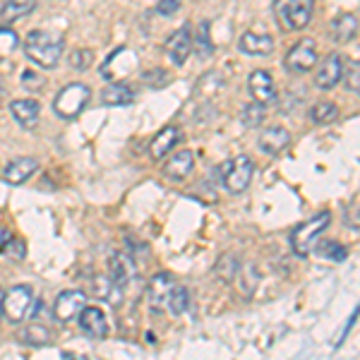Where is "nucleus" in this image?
<instances>
[{"label": "nucleus", "instance_id": "f257e3e1", "mask_svg": "<svg viewBox=\"0 0 360 360\" xmlns=\"http://www.w3.org/2000/svg\"><path fill=\"white\" fill-rule=\"evenodd\" d=\"M63 46L65 39L56 32H32L25 39V53L32 63H37L39 68H56L58 60L63 56Z\"/></svg>", "mask_w": 360, "mask_h": 360}, {"label": "nucleus", "instance_id": "f03ea898", "mask_svg": "<svg viewBox=\"0 0 360 360\" xmlns=\"http://www.w3.org/2000/svg\"><path fill=\"white\" fill-rule=\"evenodd\" d=\"M329 224H332V214L329 212H319L317 217L307 219L305 224H298L291 233V250L298 257H307L315 250L319 236L329 229Z\"/></svg>", "mask_w": 360, "mask_h": 360}, {"label": "nucleus", "instance_id": "7ed1b4c3", "mask_svg": "<svg viewBox=\"0 0 360 360\" xmlns=\"http://www.w3.org/2000/svg\"><path fill=\"white\" fill-rule=\"evenodd\" d=\"M315 13V0H274V15L281 29L300 32L310 25Z\"/></svg>", "mask_w": 360, "mask_h": 360}, {"label": "nucleus", "instance_id": "20e7f679", "mask_svg": "<svg viewBox=\"0 0 360 360\" xmlns=\"http://www.w3.org/2000/svg\"><path fill=\"white\" fill-rule=\"evenodd\" d=\"M89 96H91L89 86L82 84V82H72V84L63 86V89L58 91V96L53 101V111L60 115V118L72 120L86 108Z\"/></svg>", "mask_w": 360, "mask_h": 360}, {"label": "nucleus", "instance_id": "39448f33", "mask_svg": "<svg viewBox=\"0 0 360 360\" xmlns=\"http://www.w3.org/2000/svg\"><path fill=\"white\" fill-rule=\"evenodd\" d=\"M252 176H255V164L252 159L245 154L236 156V159H231L229 164L224 166V188L229 190V193H245L250 188V183H252Z\"/></svg>", "mask_w": 360, "mask_h": 360}, {"label": "nucleus", "instance_id": "423d86ee", "mask_svg": "<svg viewBox=\"0 0 360 360\" xmlns=\"http://www.w3.org/2000/svg\"><path fill=\"white\" fill-rule=\"evenodd\" d=\"M32 305H34V291L32 286H25V283L13 286L3 295V315L15 324L25 322L29 312H32Z\"/></svg>", "mask_w": 360, "mask_h": 360}, {"label": "nucleus", "instance_id": "0eeeda50", "mask_svg": "<svg viewBox=\"0 0 360 360\" xmlns=\"http://www.w3.org/2000/svg\"><path fill=\"white\" fill-rule=\"evenodd\" d=\"M176 278L171 274H166V271H161V274H154L149 278L147 283V300H149V307L156 312H164L168 307V300H171L173 291H176Z\"/></svg>", "mask_w": 360, "mask_h": 360}, {"label": "nucleus", "instance_id": "6e6552de", "mask_svg": "<svg viewBox=\"0 0 360 360\" xmlns=\"http://www.w3.org/2000/svg\"><path fill=\"white\" fill-rule=\"evenodd\" d=\"M315 65H317V44L312 41V39H300V41L286 53V70L288 72L303 75Z\"/></svg>", "mask_w": 360, "mask_h": 360}, {"label": "nucleus", "instance_id": "1a4fd4ad", "mask_svg": "<svg viewBox=\"0 0 360 360\" xmlns=\"http://www.w3.org/2000/svg\"><path fill=\"white\" fill-rule=\"evenodd\" d=\"M108 276L120 288H127L132 281H137V264L130 252H113L108 257Z\"/></svg>", "mask_w": 360, "mask_h": 360}, {"label": "nucleus", "instance_id": "9d476101", "mask_svg": "<svg viewBox=\"0 0 360 360\" xmlns=\"http://www.w3.org/2000/svg\"><path fill=\"white\" fill-rule=\"evenodd\" d=\"M84 307H86V295L82 291H63L56 298L53 315L58 322H72V319L79 317V312Z\"/></svg>", "mask_w": 360, "mask_h": 360}, {"label": "nucleus", "instance_id": "9b49d317", "mask_svg": "<svg viewBox=\"0 0 360 360\" xmlns=\"http://www.w3.org/2000/svg\"><path fill=\"white\" fill-rule=\"evenodd\" d=\"M341 75H344V56L329 53L315 72L317 89H334L341 82Z\"/></svg>", "mask_w": 360, "mask_h": 360}, {"label": "nucleus", "instance_id": "f8f14e48", "mask_svg": "<svg viewBox=\"0 0 360 360\" xmlns=\"http://www.w3.org/2000/svg\"><path fill=\"white\" fill-rule=\"evenodd\" d=\"M248 91L250 96L255 98L257 103H274L276 101V84H274V77L264 70H255L252 75L248 77Z\"/></svg>", "mask_w": 360, "mask_h": 360}, {"label": "nucleus", "instance_id": "ddd939ff", "mask_svg": "<svg viewBox=\"0 0 360 360\" xmlns=\"http://www.w3.org/2000/svg\"><path fill=\"white\" fill-rule=\"evenodd\" d=\"M166 53L173 65H183L188 60V56L193 53V32H190L188 25L173 32V37L166 41Z\"/></svg>", "mask_w": 360, "mask_h": 360}, {"label": "nucleus", "instance_id": "4468645a", "mask_svg": "<svg viewBox=\"0 0 360 360\" xmlns=\"http://www.w3.org/2000/svg\"><path fill=\"white\" fill-rule=\"evenodd\" d=\"M10 113L25 130H32L41 118V103L34 101V98H17V101L10 103Z\"/></svg>", "mask_w": 360, "mask_h": 360}, {"label": "nucleus", "instance_id": "2eb2a0df", "mask_svg": "<svg viewBox=\"0 0 360 360\" xmlns=\"http://www.w3.org/2000/svg\"><path fill=\"white\" fill-rule=\"evenodd\" d=\"M77 322H79V327H82V332L94 336V339H103V336L108 334V319L94 305H86L84 310L79 312Z\"/></svg>", "mask_w": 360, "mask_h": 360}, {"label": "nucleus", "instance_id": "dca6fc26", "mask_svg": "<svg viewBox=\"0 0 360 360\" xmlns=\"http://www.w3.org/2000/svg\"><path fill=\"white\" fill-rule=\"evenodd\" d=\"M193 171H195V154L190 152V149H183V152L173 154L171 159L166 161V166H164L166 178L176 180V183L188 180Z\"/></svg>", "mask_w": 360, "mask_h": 360}, {"label": "nucleus", "instance_id": "f3484780", "mask_svg": "<svg viewBox=\"0 0 360 360\" xmlns=\"http://www.w3.org/2000/svg\"><path fill=\"white\" fill-rule=\"evenodd\" d=\"M37 171H39V161L32 159V156H22V159H15L5 166L3 178L13 185H20V183H25V180L32 178Z\"/></svg>", "mask_w": 360, "mask_h": 360}, {"label": "nucleus", "instance_id": "a211bd4d", "mask_svg": "<svg viewBox=\"0 0 360 360\" xmlns=\"http://www.w3.org/2000/svg\"><path fill=\"white\" fill-rule=\"evenodd\" d=\"M288 142H291L288 130H283V127H266L257 139V147L262 149L264 154L276 156L278 152H283V149L288 147Z\"/></svg>", "mask_w": 360, "mask_h": 360}, {"label": "nucleus", "instance_id": "6ab92c4d", "mask_svg": "<svg viewBox=\"0 0 360 360\" xmlns=\"http://www.w3.org/2000/svg\"><path fill=\"white\" fill-rule=\"evenodd\" d=\"M238 49L248 56H269L274 51V39L269 34H257V32H245L240 37Z\"/></svg>", "mask_w": 360, "mask_h": 360}, {"label": "nucleus", "instance_id": "aec40b11", "mask_svg": "<svg viewBox=\"0 0 360 360\" xmlns=\"http://www.w3.org/2000/svg\"><path fill=\"white\" fill-rule=\"evenodd\" d=\"M329 32H332V39L336 44L353 41L358 34V17L351 13H341L332 25H329Z\"/></svg>", "mask_w": 360, "mask_h": 360}, {"label": "nucleus", "instance_id": "412c9836", "mask_svg": "<svg viewBox=\"0 0 360 360\" xmlns=\"http://www.w3.org/2000/svg\"><path fill=\"white\" fill-rule=\"evenodd\" d=\"M178 139H180V130L176 125L161 127V130L156 132V137L152 139V147H149V152H152L154 159H164V156L178 144Z\"/></svg>", "mask_w": 360, "mask_h": 360}, {"label": "nucleus", "instance_id": "4be33fe9", "mask_svg": "<svg viewBox=\"0 0 360 360\" xmlns=\"http://www.w3.org/2000/svg\"><path fill=\"white\" fill-rule=\"evenodd\" d=\"M101 101L106 106H130L135 101V91L125 82H111L101 91Z\"/></svg>", "mask_w": 360, "mask_h": 360}, {"label": "nucleus", "instance_id": "5701e85b", "mask_svg": "<svg viewBox=\"0 0 360 360\" xmlns=\"http://www.w3.org/2000/svg\"><path fill=\"white\" fill-rule=\"evenodd\" d=\"M91 288H94L96 298L108 300L113 307L123 305V291H125V288H120L118 283H113L111 276H96L94 283H91Z\"/></svg>", "mask_w": 360, "mask_h": 360}, {"label": "nucleus", "instance_id": "b1692460", "mask_svg": "<svg viewBox=\"0 0 360 360\" xmlns=\"http://www.w3.org/2000/svg\"><path fill=\"white\" fill-rule=\"evenodd\" d=\"M34 8H37V0H5L3 8H0V22L10 25V22L34 13Z\"/></svg>", "mask_w": 360, "mask_h": 360}, {"label": "nucleus", "instance_id": "393cba45", "mask_svg": "<svg viewBox=\"0 0 360 360\" xmlns=\"http://www.w3.org/2000/svg\"><path fill=\"white\" fill-rule=\"evenodd\" d=\"M17 339H20L22 344H27V346H49L51 344V332H49V327L34 322V324L22 327L20 334H17Z\"/></svg>", "mask_w": 360, "mask_h": 360}, {"label": "nucleus", "instance_id": "a878e982", "mask_svg": "<svg viewBox=\"0 0 360 360\" xmlns=\"http://www.w3.org/2000/svg\"><path fill=\"white\" fill-rule=\"evenodd\" d=\"M193 49L200 58H209L214 53V44H212V37H209V22H202V25L197 27V32L193 37Z\"/></svg>", "mask_w": 360, "mask_h": 360}, {"label": "nucleus", "instance_id": "bb28decb", "mask_svg": "<svg viewBox=\"0 0 360 360\" xmlns=\"http://www.w3.org/2000/svg\"><path fill=\"white\" fill-rule=\"evenodd\" d=\"M336 115H339V106H336L334 101H317L315 106L310 108V118H312V123H317V125L332 123V120H336Z\"/></svg>", "mask_w": 360, "mask_h": 360}, {"label": "nucleus", "instance_id": "cd10ccee", "mask_svg": "<svg viewBox=\"0 0 360 360\" xmlns=\"http://www.w3.org/2000/svg\"><path fill=\"white\" fill-rule=\"evenodd\" d=\"M264 115H266V106H262V103L257 101L245 103V108L240 111V123L245 127H259L264 123Z\"/></svg>", "mask_w": 360, "mask_h": 360}, {"label": "nucleus", "instance_id": "c85d7f7f", "mask_svg": "<svg viewBox=\"0 0 360 360\" xmlns=\"http://www.w3.org/2000/svg\"><path fill=\"white\" fill-rule=\"evenodd\" d=\"M317 255L319 257H324V259H332V262H344V259L348 257V250L341 245L339 240H322L317 245Z\"/></svg>", "mask_w": 360, "mask_h": 360}, {"label": "nucleus", "instance_id": "c756f323", "mask_svg": "<svg viewBox=\"0 0 360 360\" xmlns=\"http://www.w3.org/2000/svg\"><path fill=\"white\" fill-rule=\"evenodd\" d=\"M341 82L348 91L360 94V63L358 60H344V75H341Z\"/></svg>", "mask_w": 360, "mask_h": 360}, {"label": "nucleus", "instance_id": "7c9ffc66", "mask_svg": "<svg viewBox=\"0 0 360 360\" xmlns=\"http://www.w3.org/2000/svg\"><path fill=\"white\" fill-rule=\"evenodd\" d=\"M188 305H190V291L178 283L176 291L171 295V300H168L166 312H171V315H183V312L188 310Z\"/></svg>", "mask_w": 360, "mask_h": 360}, {"label": "nucleus", "instance_id": "2f4dec72", "mask_svg": "<svg viewBox=\"0 0 360 360\" xmlns=\"http://www.w3.org/2000/svg\"><path fill=\"white\" fill-rule=\"evenodd\" d=\"M238 271H240V264L233 255H221V259L217 262V274L224 278V281H236Z\"/></svg>", "mask_w": 360, "mask_h": 360}, {"label": "nucleus", "instance_id": "473e14b6", "mask_svg": "<svg viewBox=\"0 0 360 360\" xmlns=\"http://www.w3.org/2000/svg\"><path fill=\"white\" fill-rule=\"evenodd\" d=\"M236 278H240L243 293L250 295V293H255V288H257L259 274H257V269H255V264H248V266H243V269L238 271Z\"/></svg>", "mask_w": 360, "mask_h": 360}, {"label": "nucleus", "instance_id": "72a5a7b5", "mask_svg": "<svg viewBox=\"0 0 360 360\" xmlns=\"http://www.w3.org/2000/svg\"><path fill=\"white\" fill-rule=\"evenodd\" d=\"M17 46H20V37L10 27H0V58L15 53Z\"/></svg>", "mask_w": 360, "mask_h": 360}, {"label": "nucleus", "instance_id": "f704fd0d", "mask_svg": "<svg viewBox=\"0 0 360 360\" xmlns=\"http://www.w3.org/2000/svg\"><path fill=\"white\" fill-rule=\"evenodd\" d=\"M89 65H94V53L89 49H75L70 53V68L72 70L84 72V70H89Z\"/></svg>", "mask_w": 360, "mask_h": 360}, {"label": "nucleus", "instance_id": "c9c22d12", "mask_svg": "<svg viewBox=\"0 0 360 360\" xmlns=\"http://www.w3.org/2000/svg\"><path fill=\"white\" fill-rule=\"evenodd\" d=\"M142 79L149 86H156V89H161V86L168 84V72H166V70H147V72L142 75Z\"/></svg>", "mask_w": 360, "mask_h": 360}, {"label": "nucleus", "instance_id": "e433bc0d", "mask_svg": "<svg viewBox=\"0 0 360 360\" xmlns=\"http://www.w3.org/2000/svg\"><path fill=\"white\" fill-rule=\"evenodd\" d=\"M3 252L8 255L10 259H25V255H27V245L20 240V238H13V240H10L8 245H5Z\"/></svg>", "mask_w": 360, "mask_h": 360}, {"label": "nucleus", "instance_id": "4c0bfd02", "mask_svg": "<svg viewBox=\"0 0 360 360\" xmlns=\"http://www.w3.org/2000/svg\"><path fill=\"white\" fill-rule=\"evenodd\" d=\"M180 3H183V0H156V13L164 17L176 15L180 10Z\"/></svg>", "mask_w": 360, "mask_h": 360}, {"label": "nucleus", "instance_id": "58836bf2", "mask_svg": "<svg viewBox=\"0 0 360 360\" xmlns=\"http://www.w3.org/2000/svg\"><path fill=\"white\" fill-rule=\"evenodd\" d=\"M22 82H25L27 89H32V91H39L44 86V79L39 77V75L34 72V70H27V72L22 75Z\"/></svg>", "mask_w": 360, "mask_h": 360}, {"label": "nucleus", "instance_id": "ea45409f", "mask_svg": "<svg viewBox=\"0 0 360 360\" xmlns=\"http://www.w3.org/2000/svg\"><path fill=\"white\" fill-rule=\"evenodd\" d=\"M344 221L348 226H353V229H360V207H348Z\"/></svg>", "mask_w": 360, "mask_h": 360}, {"label": "nucleus", "instance_id": "a19ab883", "mask_svg": "<svg viewBox=\"0 0 360 360\" xmlns=\"http://www.w3.org/2000/svg\"><path fill=\"white\" fill-rule=\"evenodd\" d=\"M10 240H13V231H10L8 226H0V252H3Z\"/></svg>", "mask_w": 360, "mask_h": 360}, {"label": "nucleus", "instance_id": "79ce46f5", "mask_svg": "<svg viewBox=\"0 0 360 360\" xmlns=\"http://www.w3.org/2000/svg\"><path fill=\"white\" fill-rule=\"evenodd\" d=\"M358 315H360V305L356 307V312H353V315H351V319H348V324L344 327V332H341V339H346V334L351 332V327H353V322H356V319H358Z\"/></svg>", "mask_w": 360, "mask_h": 360}, {"label": "nucleus", "instance_id": "37998d69", "mask_svg": "<svg viewBox=\"0 0 360 360\" xmlns=\"http://www.w3.org/2000/svg\"><path fill=\"white\" fill-rule=\"evenodd\" d=\"M3 295H5V293L0 291V317H3Z\"/></svg>", "mask_w": 360, "mask_h": 360}, {"label": "nucleus", "instance_id": "c03bdc74", "mask_svg": "<svg viewBox=\"0 0 360 360\" xmlns=\"http://www.w3.org/2000/svg\"><path fill=\"white\" fill-rule=\"evenodd\" d=\"M3 98H5V86L0 84V101H3Z\"/></svg>", "mask_w": 360, "mask_h": 360}]
</instances>
